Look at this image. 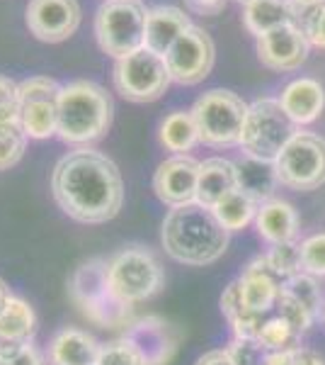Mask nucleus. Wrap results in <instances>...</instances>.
I'll return each instance as SVG.
<instances>
[{
  "label": "nucleus",
  "mask_w": 325,
  "mask_h": 365,
  "mask_svg": "<svg viewBox=\"0 0 325 365\" xmlns=\"http://www.w3.org/2000/svg\"><path fill=\"white\" fill-rule=\"evenodd\" d=\"M226 351L235 365H265V361H267V356H270L255 339H240V336L230 339Z\"/></svg>",
  "instance_id": "473e14b6"
},
{
  "label": "nucleus",
  "mask_w": 325,
  "mask_h": 365,
  "mask_svg": "<svg viewBox=\"0 0 325 365\" xmlns=\"http://www.w3.org/2000/svg\"><path fill=\"white\" fill-rule=\"evenodd\" d=\"M323 3H325V0H287V8H289V15H292V22L304 29L306 20H309V17L316 13Z\"/></svg>",
  "instance_id": "4c0bfd02"
},
{
  "label": "nucleus",
  "mask_w": 325,
  "mask_h": 365,
  "mask_svg": "<svg viewBox=\"0 0 325 365\" xmlns=\"http://www.w3.org/2000/svg\"><path fill=\"white\" fill-rule=\"evenodd\" d=\"M192 27L190 15L175 5H153L146 15V39L144 46L153 54L165 56L177 39Z\"/></svg>",
  "instance_id": "a211bd4d"
},
{
  "label": "nucleus",
  "mask_w": 325,
  "mask_h": 365,
  "mask_svg": "<svg viewBox=\"0 0 325 365\" xmlns=\"http://www.w3.org/2000/svg\"><path fill=\"white\" fill-rule=\"evenodd\" d=\"M61 88L49 76H29L17 83L20 125L29 139H49L58 132V96Z\"/></svg>",
  "instance_id": "9b49d317"
},
{
  "label": "nucleus",
  "mask_w": 325,
  "mask_h": 365,
  "mask_svg": "<svg viewBox=\"0 0 325 365\" xmlns=\"http://www.w3.org/2000/svg\"><path fill=\"white\" fill-rule=\"evenodd\" d=\"M257 207L260 205L255 202V200L247 197L245 192L233 190V192H228L223 200H218L211 210H214L216 220L221 222L228 232H240V229H245L250 222H255Z\"/></svg>",
  "instance_id": "bb28decb"
},
{
  "label": "nucleus",
  "mask_w": 325,
  "mask_h": 365,
  "mask_svg": "<svg viewBox=\"0 0 325 365\" xmlns=\"http://www.w3.org/2000/svg\"><path fill=\"white\" fill-rule=\"evenodd\" d=\"M102 346L87 331L66 327L54 334L49 341V363L51 365H97Z\"/></svg>",
  "instance_id": "412c9836"
},
{
  "label": "nucleus",
  "mask_w": 325,
  "mask_h": 365,
  "mask_svg": "<svg viewBox=\"0 0 325 365\" xmlns=\"http://www.w3.org/2000/svg\"><path fill=\"white\" fill-rule=\"evenodd\" d=\"M68 292L75 307L92 324L102 329H127L134 322L132 304L114 295L107 278V261L90 258L73 270L68 280Z\"/></svg>",
  "instance_id": "20e7f679"
},
{
  "label": "nucleus",
  "mask_w": 325,
  "mask_h": 365,
  "mask_svg": "<svg viewBox=\"0 0 325 365\" xmlns=\"http://www.w3.org/2000/svg\"><path fill=\"white\" fill-rule=\"evenodd\" d=\"M301 336H304V331L294 327L292 322L279 314H272L270 319L262 324L255 341L267 353H287V351L301 349Z\"/></svg>",
  "instance_id": "cd10ccee"
},
{
  "label": "nucleus",
  "mask_w": 325,
  "mask_h": 365,
  "mask_svg": "<svg viewBox=\"0 0 325 365\" xmlns=\"http://www.w3.org/2000/svg\"><path fill=\"white\" fill-rule=\"evenodd\" d=\"M194 365H235V363L230 361L226 349H214V351H206L204 356H199Z\"/></svg>",
  "instance_id": "a19ab883"
},
{
  "label": "nucleus",
  "mask_w": 325,
  "mask_h": 365,
  "mask_svg": "<svg viewBox=\"0 0 325 365\" xmlns=\"http://www.w3.org/2000/svg\"><path fill=\"white\" fill-rule=\"evenodd\" d=\"M114 105L110 93L92 81H70L58 96L56 137L70 146H90L110 132Z\"/></svg>",
  "instance_id": "7ed1b4c3"
},
{
  "label": "nucleus",
  "mask_w": 325,
  "mask_h": 365,
  "mask_svg": "<svg viewBox=\"0 0 325 365\" xmlns=\"http://www.w3.org/2000/svg\"><path fill=\"white\" fill-rule=\"evenodd\" d=\"M107 278L110 287L117 297H122L127 304H139L151 299L163 290V266L144 246H124L107 258Z\"/></svg>",
  "instance_id": "6e6552de"
},
{
  "label": "nucleus",
  "mask_w": 325,
  "mask_h": 365,
  "mask_svg": "<svg viewBox=\"0 0 325 365\" xmlns=\"http://www.w3.org/2000/svg\"><path fill=\"white\" fill-rule=\"evenodd\" d=\"M216 61L214 39L206 29L192 25L165 54L170 78L180 86H197L211 73Z\"/></svg>",
  "instance_id": "f8f14e48"
},
{
  "label": "nucleus",
  "mask_w": 325,
  "mask_h": 365,
  "mask_svg": "<svg viewBox=\"0 0 325 365\" xmlns=\"http://www.w3.org/2000/svg\"><path fill=\"white\" fill-rule=\"evenodd\" d=\"M297 134L299 125L284 113L279 100L262 98L247 108L240 146H243L245 156L277 163V158Z\"/></svg>",
  "instance_id": "423d86ee"
},
{
  "label": "nucleus",
  "mask_w": 325,
  "mask_h": 365,
  "mask_svg": "<svg viewBox=\"0 0 325 365\" xmlns=\"http://www.w3.org/2000/svg\"><path fill=\"white\" fill-rule=\"evenodd\" d=\"M235 282H238V292H240L243 307L235 312L233 317H238L240 312H252V314L270 317V314H275L282 285H284L287 280L270 266L267 256H260L255 261L247 263L243 275H240ZM233 317H230V319H233Z\"/></svg>",
  "instance_id": "2eb2a0df"
},
{
  "label": "nucleus",
  "mask_w": 325,
  "mask_h": 365,
  "mask_svg": "<svg viewBox=\"0 0 325 365\" xmlns=\"http://www.w3.org/2000/svg\"><path fill=\"white\" fill-rule=\"evenodd\" d=\"M238 3H245V0H238Z\"/></svg>",
  "instance_id": "a18cd8bd"
},
{
  "label": "nucleus",
  "mask_w": 325,
  "mask_h": 365,
  "mask_svg": "<svg viewBox=\"0 0 325 365\" xmlns=\"http://www.w3.org/2000/svg\"><path fill=\"white\" fill-rule=\"evenodd\" d=\"M247 108L250 105L238 93L223 91V88H214L199 96L190 110L199 129V144L211 149L240 146Z\"/></svg>",
  "instance_id": "39448f33"
},
{
  "label": "nucleus",
  "mask_w": 325,
  "mask_h": 365,
  "mask_svg": "<svg viewBox=\"0 0 325 365\" xmlns=\"http://www.w3.org/2000/svg\"><path fill=\"white\" fill-rule=\"evenodd\" d=\"M146 8L141 0H105L95 13V39L107 56L124 58L144 49Z\"/></svg>",
  "instance_id": "0eeeda50"
},
{
  "label": "nucleus",
  "mask_w": 325,
  "mask_h": 365,
  "mask_svg": "<svg viewBox=\"0 0 325 365\" xmlns=\"http://www.w3.org/2000/svg\"><path fill=\"white\" fill-rule=\"evenodd\" d=\"M37 334V314L27 299L10 295L0 312V358H5L17 344L32 341Z\"/></svg>",
  "instance_id": "aec40b11"
},
{
  "label": "nucleus",
  "mask_w": 325,
  "mask_h": 365,
  "mask_svg": "<svg viewBox=\"0 0 325 365\" xmlns=\"http://www.w3.org/2000/svg\"><path fill=\"white\" fill-rule=\"evenodd\" d=\"M277 178L289 190L311 192L325 182V139L299 132L277 158Z\"/></svg>",
  "instance_id": "9d476101"
},
{
  "label": "nucleus",
  "mask_w": 325,
  "mask_h": 365,
  "mask_svg": "<svg viewBox=\"0 0 325 365\" xmlns=\"http://www.w3.org/2000/svg\"><path fill=\"white\" fill-rule=\"evenodd\" d=\"M267 261L284 280L304 273V268H301V244H297V241L272 246V251L267 253Z\"/></svg>",
  "instance_id": "7c9ffc66"
},
{
  "label": "nucleus",
  "mask_w": 325,
  "mask_h": 365,
  "mask_svg": "<svg viewBox=\"0 0 325 365\" xmlns=\"http://www.w3.org/2000/svg\"><path fill=\"white\" fill-rule=\"evenodd\" d=\"M124 341L144 365H168L177 351V334L161 317H141L124 329Z\"/></svg>",
  "instance_id": "f3484780"
},
{
  "label": "nucleus",
  "mask_w": 325,
  "mask_h": 365,
  "mask_svg": "<svg viewBox=\"0 0 325 365\" xmlns=\"http://www.w3.org/2000/svg\"><path fill=\"white\" fill-rule=\"evenodd\" d=\"M27 134L20 122H3L0 125V170H10L27 149Z\"/></svg>",
  "instance_id": "c85d7f7f"
},
{
  "label": "nucleus",
  "mask_w": 325,
  "mask_h": 365,
  "mask_svg": "<svg viewBox=\"0 0 325 365\" xmlns=\"http://www.w3.org/2000/svg\"><path fill=\"white\" fill-rule=\"evenodd\" d=\"M287 22H292L287 0H245L243 3V27L255 39Z\"/></svg>",
  "instance_id": "393cba45"
},
{
  "label": "nucleus",
  "mask_w": 325,
  "mask_h": 365,
  "mask_svg": "<svg viewBox=\"0 0 325 365\" xmlns=\"http://www.w3.org/2000/svg\"><path fill=\"white\" fill-rule=\"evenodd\" d=\"M8 297H10V290H8V285H5V280L0 278V312H3L5 302H8Z\"/></svg>",
  "instance_id": "37998d69"
},
{
  "label": "nucleus",
  "mask_w": 325,
  "mask_h": 365,
  "mask_svg": "<svg viewBox=\"0 0 325 365\" xmlns=\"http://www.w3.org/2000/svg\"><path fill=\"white\" fill-rule=\"evenodd\" d=\"M158 139L168 151L173 154H187L199 144V129L190 110H175L165 115L158 129Z\"/></svg>",
  "instance_id": "a878e982"
},
{
  "label": "nucleus",
  "mask_w": 325,
  "mask_h": 365,
  "mask_svg": "<svg viewBox=\"0 0 325 365\" xmlns=\"http://www.w3.org/2000/svg\"><path fill=\"white\" fill-rule=\"evenodd\" d=\"M301 268L313 278H325V232L301 241Z\"/></svg>",
  "instance_id": "2f4dec72"
},
{
  "label": "nucleus",
  "mask_w": 325,
  "mask_h": 365,
  "mask_svg": "<svg viewBox=\"0 0 325 365\" xmlns=\"http://www.w3.org/2000/svg\"><path fill=\"white\" fill-rule=\"evenodd\" d=\"M311 42L294 22L272 29L257 39V58L270 71H297L309 58Z\"/></svg>",
  "instance_id": "dca6fc26"
},
{
  "label": "nucleus",
  "mask_w": 325,
  "mask_h": 365,
  "mask_svg": "<svg viewBox=\"0 0 325 365\" xmlns=\"http://www.w3.org/2000/svg\"><path fill=\"white\" fill-rule=\"evenodd\" d=\"M8 365H46V358L32 341H25V344H17L8 356L3 358Z\"/></svg>",
  "instance_id": "c9c22d12"
},
{
  "label": "nucleus",
  "mask_w": 325,
  "mask_h": 365,
  "mask_svg": "<svg viewBox=\"0 0 325 365\" xmlns=\"http://www.w3.org/2000/svg\"><path fill=\"white\" fill-rule=\"evenodd\" d=\"M3 122H20L17 83L8 76H0V125Z\"/></svg>",
  "instance_id": "f704fd0d"
},
{
  "label": "nucleus",
  "mask_w": 325,
  "mask_h": 365,
  "mask_svg": "<svg viewBox=\"0 0 325 365\" xmlns=\"http://www.w3.org/2000/svg\"><path fill=\"white\" fill-rule=\"evenodd\" d=\"M0 365H8V363H5V361H3V358H0Z\"/></svg>",
  "instance_id": "c03bdc74"
},
{
  "label": "nucleus",
  "mask_w": 325,
  "mask_h": 365,
  "mask_svg": "<svg viewBox=\"0 0 325 365\" xmlns=\"http://www.w3.org/2000/svg\"><path fill=\"white\" fill-rule=\"evenodd\" d=\"M255 229L272 246L287 244V241L297 239L299 234V215L294 205L284 202V200H267L257 207Z\"/></svg>",
  "instance_id": "5701e85b"
},
{
  "label": "nucleus",
  "mask_w": 325,
  "mask_h": 365,
  "mask_svg": "<svg viewBox=\"0 0 325 365\" xmlns=\"http://www.w3.org/2000/svg\"><path fill=\"white\" fill-rule=\"evenodd\" d=\"M282 292H287L292 299H297L311 317H318L323 297H321V287H318V282L313 280V275H309V273L294 275V278H289L284 285H282Z\"/></svg>",
  "instance_id": "c756f323"
},
{
  "label": "nucleus",
  "mask_w": 325,
  "mask_h": 365,
  "mask_svg": "<svg viewBox=\"0 0 325 365\" xmlns=\"http://www.w3.org/2000/svg\"><path fill=\"white\" fill-rule=\"evenodd\" d=\"M238 190V175H235V161H228L223 156L206 158L199 166L197 180V202L204 207H214L218 200H223L228 192Z\"/></svg>",
  "instance_id": "4be33fe9"
},
{
  "label": "nucleus",
  "mask_w": 325,
  "mask_h": 365,
  "mask_svg": "<svg viewBox=\"0 0 325 365\" xmlns=\"http://www.w3.org/2000/svg\"><path fill=\"white\" fill-rule=\"evenodd\" d=\"M228 0H185V8L192 15H202V17H216L226 10Z\"/></svg>",
  "instance_id": "58836bf2"
},
{
  "label": "nucleus",
  "mask_w": 325,
  "mask_h": 365,
  "mask_svg": "<svg viewBox=\"0 0 325 365\" xmlns=\"http://www.w3.org/2000/svg\"><path fill=\"white\" fill-rule=\"evenodd\" d=\"M51 192L58 207L80 225H105L124 205V180L117 163L90 146L58 158L51 173Z\"/></svg>",
  "instance_id": "f257e3e1"
},
{
  "label": "nucleus",
  "mask_w": 325,
  "mask_h": 365,
  "mask_svg": "<svg viewBox=\"0 0 325 365\" xmlns=\"http://www.w3.org/2000/svg\"><path fill=\"white\" fill-rule=\"evenodd\" d=\"M97 365H144L136 351L124 339H117L112 344H105L100 349Z\"/></svg>",
  "instance_id": "72a5a7b5"
},
{
  "label": "nucleus",
  "mask_w": 325,
  "mask_h": 365,
  "mask_svg": "<svg viewBox=\"0 0 325 365\" xmlns=\"http://www.w3.org/2000/svg\"><path fill=\"white\" fill-rule=\"evenodd\" d=\"M230 232L216 220L214 210L199 202L173 207L165 215L161 241L170 258L185 266H209L228 249Z\"/></svg>",
  "instance_id": "f03ea898"
},
{
  "label": "nucleus",
  "mask_w": 325,
  "mask_h": 365,
  "mask_svg": "<svg viewBox=\"0 0 325 365\" xmlns=\"http://www.w3.org/2000/svg\"><path fill=\"white\" fill-rule=\"evenodd\" d=\"M284 113L297 122L299 127L311 125L321 117L325 108V88L316 78H294L284 86L282 96L277 98Z\"/></svg>",
  "instance_id": "6ab92c4d"
},
{
  "label": "nucleus",
  "mask_w": 325,
  "mask_h": 365,
  "mask_svg": "<svg viewBox=\"0 0 325 365\" xmlns=\"http://www.w3.org/2000/svg\"><path fill=\"white\" fill-rule=\"evenodd\" d=\"M287 353H289V351H287ZM287 353H270L267 361H265V365H284Z\"/></svg>",
  "instance_id": "79ce46f5"
},
{
  "label": "nucleus",
  "mask_w": 325,
  "mask_h": 365,
  "mask_svg": "<svg viewBox=\"0 0 325 365\" xmlns=\"http://www.w3.org/2000/svg\"><path fill=\"white\" fill-rule=\"evenodd\" d=\"M199 166L190 154H173L165 158L161 166L153 173V192L163 205L182 207V205L197 202V180H199Z\"/></svg>",
  "instance_id": "4468645a"
},
{
  "label": "nucleus",
  "mask_w": 325,
  "mask_h": 365,
  "mask_svg": "<svg viewBox=\"0 0 325 365\" xmlns=\"http://www.w3.org/2000/svg\"><path fill=\"white\" fill-rule=\"evenodd\" d=\"M284 365H325V361L318 353H313L309 349H297V351L287 353Z\"/></svg>",
  "instance_id": "ea45409f"
},
{
  "label": "nucleus",
  "mask_w": 325,
  "mask_h": 365,
  "mask_svg": "<svg viewBox=\"0 0 325 365\" xmlns=\"http://www.w3.org/2000/svg\"><path fill=\"white\" fill-rule=\"evenodd\" d=\"M235 175H238V190L245 192L257 205L267 202L275 195V187L279 185L277 178V166L270 161H260V158L245 156L235 161Z\"/></svg>",
  "instance_id": "b1692460"
},
{
  "label": "nucleus",
  "mask_w": 325,
  "mask_h": 365,
  "mask_svg": "<svg viewBox=\"0 0 325 365\" xmlns=\"http://www.w3.org/2000/svg\"><path fill=\"white\" fill-rule=\"evenodd\" d=\"M304 32L309 37L311 46H318V49L325 51V3L306 20Z\"/></svg>",
  "instance_id": "e433bc0d"
},
{
  "label": "nucleus",
  "mask_w": 325,
  "mask_h": 365,
  "mask_svg": "<svg viewBox=\"0 0 325 365\" xmlns=\"http://www.w3.org/2000/svg\"><path fill=\"white\" fill-rule=\"evenodd\" d=\"M112 81H114L117 93L129 103H153L163 98L173 83L165 56L153 54L146 46L124 58H117L112 68Z\"/></svg>",
  "instance_id": "1a4fd4ad"
},
{
  "label": "nucleus",
  "mask_w": 325,
  "mask_h": 365,
  "mask_svg": "<svg viewBox=\"0 0 325 365\" xmlns=\"http://www.w3.org/2000/svg\"><path fill=\"white\" fill-rule=\"evenodd\" d=\"M25 22L39 42H66L80 27V3L78 0H29Z\"/></svg>",
  "instance_id": "ddd939ff"
}]
</instances>
